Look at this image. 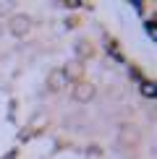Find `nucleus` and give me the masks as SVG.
<instances>
[{"instance_id":"1","label":"nucleus","mask_w":157,"mask_h":159,"mask_svg":"<svg viewBox=\"0 0 157 159\" xmlns=\"http://www.w3.org/2000/svg\"><path fill=\"white\" fill-rule=\"evenodd\" d=\"M8 31L13 37H26L31 31V18L26 16V13H13L8 18Z\"/></svg>"},{"instance_id":"6","label":"nucleus","mask_w":157,"mask_h":159,"mask_svg":"<svg viewBox=\"0 0 157 159\" xmlns=\"http://www.w3.org/2000/svg\"><path fill=\"white\" fill-rule=\"evenodd\" d=\"M78 5H81L78 0H68V3H65V8H78Z\"/></svg>"},{"instance_id":"4","label":"nucleus","mask_w":157,"mask_h":159,"mask_svg":"<svg viewBox=\"0 0 157 159\" xmlns=\"http://www.w3.org/2000/svg\"><path fill=\"white\" fill-rule=\"evenodd\" d=\"M63 73H65V78H78V76H81V63H78V60H71V63H65Z\"/></svg>"},{"instance_id":"2","label":"nucleus","mask_w":157,"mask_h":159,"mask_svg":"<svg viewBox=\"0 0 157 159\" xmlns=\"http://www.w3.org/2000/svg\"><path fill=\"white\" fill-rule=\"evenodd\" d=\"M94 94H97L94 84H84V81H78V84L74 86V91H71V97H74L76 102H81V104L92 102V99H94Z\"/></svg>"},{"instance_id":"5","label":"nucleus","mask_w":157,"mask_h":159,"mask_svg":"<svg viewBox=\"0 0 157 159\" xmlns=\"http://www.w3.org/2000/svg\"><path fill=\"white\" fill-rule=\"evenodd\" d=\"M141 94L144 97H155V84L149 81V84H141Z\"/></svg>"},{"instance_id":"3","label":"nucleus","mask_w":157,"mask_h":159,"mask_svg":"<svg viewBox=\"0 0 157 159\" xmlns=\"http://www.w3.org/2000/svg\"><path fill=\"white\" fill-rule=\"evenodd\" d=\"M65 84H68V78H65L63 68H55V70H50V76H47V91L58 94V91H63V89H65Z\"/></svg>"}]
</instances>
